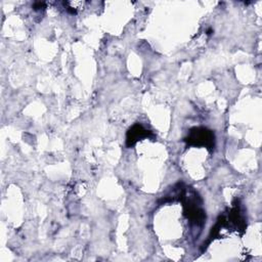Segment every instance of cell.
I'll return each instance as SVG.
<instances>
[{"instance_id": "2", "label": "cell", "mask_w": 262, "mask_h": 262, "mask_svg": "<svg viewBox=\"0 0 262 262\" xmlns=\"http://www.w3.org/2000/svg\"><path fill=\"white\" fill-rule=\"evenodd\" d=\"M147 130L143 129L142 126L140 125H135L133 126L129 131H128V134H127V143L128 145H132L135 143V141L143 136H145L147 134L146 132Z\"/></svg>"}, {"instance_id": "1", "label": "cell", "mask_w": 262, "mask_h": 262, "mask_svg": "<svg viewBox=\"0 0 262 262\" xmlns=\"http://www.w3.org/2000/svg\"><path fill=\"white\" fill-rule=\"evenodd\" d=\"M185 140L194 145H204L208 147L214 146V134L205 128H195L191 130Z\"/></svg>"}]
</instances>
